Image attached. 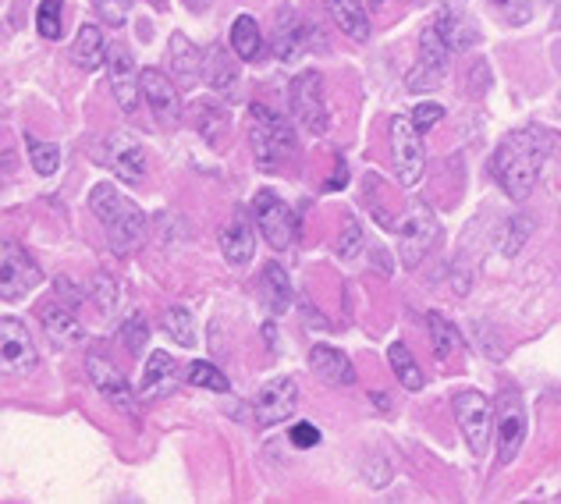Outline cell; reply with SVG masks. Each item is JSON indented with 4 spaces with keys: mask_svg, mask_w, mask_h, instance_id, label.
<instances>
[{
    "mask_svg": "<svg viewBox=\"0 0 561 504\" xmlns=\"http://www.w3.org/2000/svg\"><path fill=\"white\" fill-rule=\"evenodd\" d=\"M540 164H543V136L537 128H523L501 139L491 160V174L505 188V196L526 199L540 177Z\"/></svg>",
    "mask_w": 561,
    "mask_h": 504,
    "instance_id": "1",
    "label": "cell"
},
{
    "mask_svg": "<svg viewBox=\"0 0 561 504\" xmlns=\"http://www.w3.org/2000/svg\"><path fill=\"white\" fill-rule=\"evenodd\" d=\"M90 210L103 225V231H107V242L114 252H128L142 242L146 214L125 196V192H117L114 185H96L90 192Z\"/></svg>",
    "mask_w": 561,
    "mask_h": 504,
    "instance_id": "2",
    "label": "cell"
},
{
    "mask_svg": "<svg viewBox=\"0 0 561 504\" xmlns=\"http://www.w3.org/2000/svg\"><path fill=\"white\" fill-rule=\"evenodd\" d=\"M249 142H253L256 164L263 171L277 168V160L295 150V131L280 114L267 107H249Z\"/></svg>",
    "mask_w": 561,
    "mask_h": 504,
    "instance_id": "3",
    "label": "cell"
},
{
    "mask_svg": "<svg viewBox=\"0 0 561 504\" xmlns=\"http://www.w3.org/2000/svg\"><path fill=\"white\" fill-rule=\"evenodd\" d=\"M391 157H394L398 182L405 188L416 185L426 168V150H423V131L405 114H398L391 122Z\"/></svg>",
    "mask_w": 561,
    "mask_h": 504,
    "instance_id": "4",
    "label": "cell"
},
{
    "mask_svg": "<svg viewBox=\"0 0 561 504\" xmlns=\"http://www.w3.org/2000/svg\"><path fill=\"white\" fill-rule=\"evenodd\" d=\"M253 214H256L260 234H263V239H267L274 249H291L295 242H299V214H295L285 199H277L271 188L256 192Z\"/></svg>",
    "mask_w": 561,
    "mask_h": 504,
    "instance_id": "5",
    "label": "cell"
},
{
    "mask_svg": "<svg viewBox=\"0 0 561 504\" xmlns=\"http://www.w3.org/2000/svg\"><path fill=\"white\" fill-rule=\"evenodd\" d=\"M448 54H451V47L445 43V36L437 33V25H431L420 36V57L405 76V85L412 89V93H431V89H437L440 82H445Z\"/></svg>",
    "mask_w": 561,
    "mask_h": 504,
    "instance_id": "6",
    "label": "cell"
},
{
    "mask_svg": "<svg viewBox=\"0 0 561 504\" xmlns=\"http://www.w3.org/2000/svg\"><path fill=\"white\" fill-rule=\"evenodd\" d=\"M451 409H455V420H459L472 455H486V444H491L494 423H497V409L486 402L480 391H462L451 402Z\"/></svg>",
    "mask_w": 561,
    "mask_h": 504,
    "instance_id": "7",
    "label": "cell"
},
{
    "mask_svg": "<svg viewBox=\"0 0 561 504\" xmlns=\"http://www.w3.org/2000/svg\"><path fill=\"white\" fill-rule=\"evenodd\" d=\"M291 117L309 136L328 131V107H323V79L320 71H299L291 79Z\"/></svg>",
    "mask_w": 561,
    "mask_h": 504,
    "instance_id": "8",
    "label": "cell"
},
{
    "mask_svg": "<svg viewBox=\"0 0 561 504\" xmlns=\"http://www.w3.org/2000/svg\"><path fill=\"white\" fill-rule=\"evenodd\" d=\"M100 164L117 174V182L139 185L146 177V150L128 131H111L100 146Z\"/></svg>",
    "mask_w": 561,
    "mask_h": 504,
    "instance_id": "9",
    "label": "cell"
},
{
    "mask_svg": "<svg viewBox=\"0 0 561 504\" xmlns=\"http://www.w3.org/2000/svg\"><path fill=\"white\" fill-rule=\"evenodd\" d=\"M437 242H440V225H437L434 210H431V206L416 203V206H412L409 220H405V228H402V245H398L405 271H416V266L423 263V256Z\"/></svg>",
    "mask_w": 561,
    "mask_h": 504,
    "instance_id": "10",
    "label": "cell"
},
{
    "mask_svg": "<svg viewBox=\"0 0 561 504\" xmlns=\"http://www.w3.org/2000/svg\"><path fill=\"white\" fill-rule=\"evenodd\" d=\"M526 440V409H523V394L519 391H505L497 402V462L512 466L515 455L523 451Z\"/></svg>",
    "mask_w": 561,
    "mask_h": 504,
    "instance_id": "11",
    "label": "cell"
},
{
    "mask_svg": "<svg viewBox=\"0 0 561 504\" xmlns=\"http://www.w3.org/2000/svg\"><path fill=\"white\" fill-rule=\"evenodd\" d=\"M107 82H111V93L122 103V111L131 114L136 111V103L142 96V71L136 68V57H131L128 47L122 43H114L107 50Z\"/></svg>",
    "mask_w": 561,
    "mask_h": 504,
    "instance_id": "12",
    "label": "cell"
},
{
    "mask_svg": "<svg viewBox=\"0 0 561 504\" xmlns=\"http://www.w3.org/2000/svg\"><path fill=\"white\" fill-rule=\"evenodd\" d=\"M295 405H299V388H295L291 377H277L271 383H263L260 394L253 398V416L260 426H274V423H285Z\"/></svg>",
    "mask_w": 561,
    "mask_h": 504,
    "instance_id": "13",
    "label": "cell"
},
{
    "mask_svg": "<svg viewBox=\"0 0 561 504\" xmlns=\"http://www.w3.org/2000/svg\"><path fill=\"white\" fill-rule=\"evenodd\" d=\"M85 369H90L93 388L107 398L117 412H125L128 420H139V405H136V394H131V388H128V380L117 374L103 355H90V359H85Z\"/></svg>",
    "mask_w": 561,
    "mask_h": 504,
    "instance_id": "14",
    "label": "cell"
},
{
    "mask_svg": "<svg viewBox=\"0 0 561 504\" xmlns=\"http://www.w3.org/2000/svg\"><path fill=\"white\" fill-rule=\"evenodd\" d=\"M142 100L150 103V111H153V117L160 122V128L179 125L182 100H179V89H174V82L164 76V71H157V68H146L142 71Z\"/></svg>",
    "mask_w": 561,
    "mask_h": 504,
    "instance_id": "15",
    "label": "cell"
},
{
    "mask_svg": "<svg viewBox=\"0 0 561 504\" xmlns=\"http://www.w3.org/2000/svg\"><path fill=\"white\" fill-rule=\"evenodd\" d=\"M0 266H4V277H0V291H4L8 302L25 299V295L43 280V274L36 271V263L28 260L25 252H22V245H14V242L4 245V263H0Z\"/></svg>",
    "mask_w": 561,
    "mask_h": 504,
    "instance_id": "16",
    "label": "cell"
},
{
    "mask_svg": "<svg viewBox=\"0 0 561 504\" xmlns=\"http://www.w3.org/2000/svg\"><path fill=\"white\" fill-rule=\"evenodd\" d=\"M36 345H33V334L14 317H8L0 323V363H4L8 374H28L36 366Z\"/></svg>",
    "mask_w": 561,
    "mask_h": 504,
    "instance_id": "17",
    "label": "cell"
},
{
    "mask_svg": "<svg viewBox=\"0 0 561 504\" xmlns=\"http://www.w3.org/2000/svg\"><path fill=\"white\" fill-rule=\"evenodd\" d=\"M179 388V359L168 352H153L142 366V380H139V398L146 402H157V398H168Z\"/></svg>",
    "mask_w": 561,
    "mask_h": 504,
    "instance_id": "18",
    "label": "cell"
},
{
    "mask_svg": "<svg viewBox=\"0 0 561 504\" xmlns=\"http://www.w3.org/2000/svg\"><path fill=\"white\" fill-rule=\"evenodd\" d=\"M309 369H313L323 383H331V388H348V383H356L352 359L331 345H317L313 352H309Z\"/></svg>",
    "mask_w": 561,
    "mask_h": 504,
    "instance_id": "19",
    "label": "cell"
},
{
    "mask_svg": "<svg viewBox=\"0 0 561 504\" xmlns=\"http://www.w3.org/2000/svg\"><path fill=\"white\" fill-rule=\"evenodd\" d=\"M309 43V28L299 22L295 11H280L277 22H274V54L280 61H295Z\"/></svg>",
    "mask_w": 561,
    "mask_h": 504,
    "instance_id": "20",
    "label": "cell"
},
{
    "mask_svg": "<svg viewBox=\"0 0 561 504\" xmlns=\"http://www.w3.org/2000/svg\"><path fill=\"white\" fill-rule=\"evenodd\" d=\"M220 252L231 266H245L256 252V234L245 225V217H231V225L220 231Z\"/></svg>",
    "mask_w": 561,
    "mask_h": 504,
    "instance_id": "21",
    "label": "cell"
},
{
    "mask_svg": "<svg viewBox=\"0 0 561 504\" xmlns=\"http://www.w3.org/2000/svg\"><path fill=\"white\" fill-rule=\"evenodd\" d=\"M168 57H171V71H174V79H179L185 89H192V85L199 82L203 54H199L196 43H188V36L174 33V36H171V50H168Z\"/></svg>",
    "mask_w": 561,
    "mask_h": 504,
    "instance_id": "22",
    "label": "cell"
},
{
    "mask_svg": "<svg viewBox=\"0 0 561 504\" xmlns=\"http://www.w3.org/2000/svg\"><path fill=\"white\" fill-rule=\"evenodd\" d=\"M43 331H47V337L61 348L82 345V337H85L76 313H71V306H47L43 309Z\"/></svg>",
    "mask_w": 561,
    "mask_h": 504,
    "instance_id": "23",
    "label": "cell"
},
{
    "mask_svg": "<svg viewBox=\"0 0 561 504\" xmlns=\"http://www.w3.org/2000/svg\"><path fill=\"white\" fill-rule=\"evenodd\" d=\"M328 11H331L334 25L342 28L348 39H356V43L370 39V14H366L359 0H328Z\"/></svg>",
    "mask_w": 561,
    "mask_h": 504,
    "instance_id": "24",
    "label": "cell"
},
{
    "mask_svg": "<svg viewBox=\"0 0 561 504\" xmlns=\"http://www.w3.org/2000/svg\"><path fill=\"white\" fill-rule=\"evenodd\" d=\"M107 43H103V33L96 25H82L76 43H71V61H76L82 71H96L107 65Z\"/></svg>",
    "mask_w": 561,
    "mask_h": 504,
    "instance_id": "25",
    "label": "cell"
},
{
    "mask_svg": "<svg viewBox=\"0 0 561 504\" xmlns=\"http://www.w3.org/2000/svg\"><path fill=\"white\" fill-rule=\"evenodd\" d=\"M434 25H437V33L445 36V43L451 50H469L472 43L480 39V28L472 25V19L466 11H445V8H440V19Z\"/></svg>",
    "mask_w": 561,
    "mask_h": 504,
    "instance_id": "26",
    "label": "cell"
},
{
    "mask_svg": "<svg viewBox=\"0 0 561 504\" xmlns=\"http://www.w3.org/2000/svg\"><path fill=\"white\" fill-rule=\"evenodd\" d=\"M231 50L242 57V61H260L263 57V36H260V25L253 14H239L231 25Z\"/></svg>",
    "mask_w": 561,
    "mask_h": 504,
    "instance_id": "27",
    "label": "cell"
},
{
    "mask_svg": "<svg viewBox=\"0 0 561 504\" xmlns=\"http://www.w3.org/2000/svg\"><path fill=\"white\" fill-rule=\"evenodd\" d=\"M203 79L210 89H217V93H228V89L234 85V79H239V68H234L231 54L225 47H210L203 57Z\"/></svg>",
    "mask_w": 561,
    "mask_h": 504,
    "instance_id": "28",
    "label": "cell"
},
{
    "mask_svg": "<svg viewBox=\"0 0 561 504\" xmlns=\"http://www.w3.org/2000/svg\"><path fill=\"white\" fill-rule=\"evenodd\" d=\"M260 288H263V295H267V306L274 309V313H288V306H291V285H288V274L280 271L277 263L263 266Z\"/></svg>",
    "mask_w": 561,
    "mask_h": 504,
    "instance_id": "29",
    "label": "cell"
},
{
    "mask_svg": "<svg viewBox=\"0 0 561 504\" xmlns=\"http://www.w3.org/2000/svg\"><path fill=\"white\" fill-rule=\"evenodd\" d=\"M388 363L394 369V377L402 380V388L405 391H420L423 388V369L416 366V359H412V352L398 341V345L388 348Z\"/></svg>",
    "mask_w": 561,
    "mask_h": 504,
    "instance_id": "30",
    "label": "cell"
},
{
    "mask_svg": "<svg viewBox=\"0 0 561 504\" xmlns=\"http://www.w3.org/2000/svg\"><path fill=\"white\" fill-rule=\"evenodd\" d=\"M426 328H431V337H434V355L445 363L448 355L459 348V331H455L440 313H426Z\"/></svg>",
    "mask_w": 561,
    "mask_h": 504,
    "instance_id": "31",
    "label": "cell"
},
{
    "mask_svg": "<svg viewBox=\"0 0 561 504\" xmlns=\"http://www.w3.org/2000/svg\"><path fill=\"white\" fill-rule=\"evenodd\" d=\"M65 8H61V0H39V8H36V28H39V36L43 39H61L65 33Z\"/></svg>",
    "mask_w": 561,
    "mask_h": 504,
    "instance_id": "32",
    "label": "cell"
},
{
    "mask_svg": "<svg viewBox=\"0 0 561 504\" xmlns=\"http://www.w3.org/2000/svg\"><path fill=\"white\" fill-rule=\"evenodd\" d=\"M25 146H28V160H33L36 174L50 177L57 168H61V150H57V146H50V142H39V139H33V136L25 139Z\"/></svg>",
    "mask_w": 561,
    "mask_h": 504,
    "instance_id": "33",
    "label": "cell"
},
{
    "mask_svg": "<svg viewBox=\"0 0 561 504\" xmlns=\"http://www.w3.org/2000/svg\"><path fill=\"white\" fill-rule=\"evenodd\" d=\"M164 328H168V334L174 341H179V345H185V348L196 345V320H192L185 309H168V313H164Z\"/></svg>",
    "mask_w": 561,
    "mask_h": 504,
    "instance_id": "34",
    "label": "cell"
},
{
    "mask_svg": "<svg viewBox=\"0 0 561 504\" xmlns=\"http://www.w3.org/2000/svg\"><path fill=\"white\" fill-rule=\"evenodd\" d=\"M188 383H196V388H206V391H228V377L220 374L214 363H192Z\"/></svg>",
    "mask_w": 561,
    "mask_h": 504,
    "instance_id": "35",
    "label": "cell"
},
{
    "mask_svg": "<svg viewBox=\"0 0 561 504\" xmlns=\"http://www.w3.org/2000/svg\"><path fill=\"white\" fill-rule=\"evenodd\" d=\"M93 8L107 25H125L128 11H131V0H93Z\"/></svg>",
    "mask_w": 561,
    "mask_h": 504,
    "instance_id": "36",
    "label": "cell"
},
{
    "mask_svg": "<svg viewBox=\"0 0 561 504\" xmlns=\"http://www.w3.org/2000/svg\"><path fill=\"white\" fill-rule=\"evenodd\" d=\"M491 4L508 25H526L529 22V0H491Z\"/></svg>",
    "mask_w": 561,
    "mask_h": 504,
    "instance_id": "37",
    "label": "cell"
},
{
    "mask_svg": "<svg viewBox=\"0 0 561 504\" xmlns=\"http://www.w3.org/2000/svg\"><path fill=\"white\" fill-rule=\"evenodd\" d=\"M359 245H363V231H359V225H356V220H345L342 239H337V256H342V260H352V256L359 252Z\"/></svg>",
    "mask_w": 561,
    "mask_h": 504,
    "instance_id": "38",
    "label": "cell"
},
{
    "mask_svg": "<svg viewBox=\"0 0 561 504\" xmlns=\"http://www.w3.org/2000/svg\"><path fill=\"white\" fill-rule=\"evenodd\" d=\"M529 231H534V220H529V217H519V225L512 220V225H508V234H505V245H501V249H505V256H515V252L523 249V242H526V234H529Z\"/></svg>",
    "mask_w": 561,
    "mask_h": 504,
    "instance_id": "39",
    "label": "cell"
},
{
    "mask_svg": "<svg viewBox=\"0 0 561 504\" xmlns=\"http://www.w3.org/2000/svg\"><path fill=\"white\" fill-rule=\"evenodd\" d=\"M146 337H150V328H146V320H142L139 313H136V317H128V323H125V341H128V352H131V355H139V352H142Z\"/></svg>",
    "mask_w": 561,
    "mask_h": 504,
    "instance_id": "40",
    "label": "cell"
},
{
    "mask_svg": "<svg viewBox=\"0 0 561 504\" xmlns=\"http://www.w3.org/2000/svg\"><path fill=\"white\" fill-rule=\"evenodd\" d=\"M93 295H96V306L103 309V313H111L114 302H117V285L111 277H93Z\"/></svg>",
    "mask_w": 561,
    "mask_h": 504,
    "instance_id": "41",
    "label": "cell"
},
{
    "mask_svg": "<svg viewBox=\"0 0 561 504\" xmlns=\"http://www.w3.org/2000/svg\"><path fill=\"white\" fill-rule=\"evenodd\" d=\"M440 117H445V107H440V103H420V107L412 111V122H416L420 131H431Z\"/></svg>",
    "mask_w": 561,
    "mask_h": 504,
    "instance_id": "42",
    "label": "cell"
},
{
    "mask_svg": "<svg viewBox=\"0 0 561 504\" xmlns=\"http://www.w3.org/2000/svg\"><path fill=\"white\" fill-rule=\"evenodd\" d=\"M291 444H295V448H317V444H320V429L313 423H295L291 426Z\"/></svg>",
    "mask_w": 561,
    "mask_h": 504,
    "instance_id": "43",
    "label": "cell"
},
{
    "mask_svg": "<svg viewBox=\"0 0 561 504\" xmlns=\"http://www.w3.org/2000/svg\"><path fill=\"white\" fill-rule=\"evenodd\" d=\"M342 177H348V168H345V160L337 157V171L331 174V182H328V188H342Z\"/></svg>",
    "mask_w": 561,
    "mask_h": 504,
    "instance_id": "44",
    "label": "cell"
},
{
    "mask_svg": "<svg viewBox=\"0 0 561 504\" xmlns=\"http://www.w3.org/2000/svg\"><path fill=\"white\" fill-rule=\"evenodd\" d=\"M440 8H445V11H466L469 0H440Z\"/></svg>",
    "mask_w": 561,
    "mask_h": 504,
    "instance_id": "45",
    "label": "cell"
},
{
    "mask_svg": "<svg viewBox=\"0 0 561 504\" xmlns=\"http://www.w3.org/2000/svg\"><path fill=\"white\" fill-rule=\"evenodd\" d=\"M554 22H558V28H561V8H558V19H554Z\"/></svg>",
    "mask_w": 561,
    "mask_h": 504,
    "instance_id": "46",
    "label": "cell"
},
{
    "mask_svg": "<svg viewBox=\"0 0 561 504\" xmlns=\"http://www.w3.org/2000/svg\"><path fill=\"white\" fill-rule=\"evenodd\" d=\"M374 4H383V0H374Z\"/></svg>",
    "mask_w": 561,
    "mask_h": 504,
    "instance_id": "47",
    "label": "cell"
}]
</instances>
